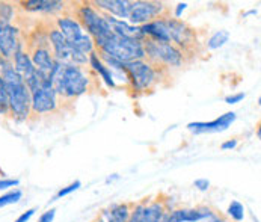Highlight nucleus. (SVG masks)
Returning <instances> with one entry per match:
<instances>
[{
  "label": "nucleus",
  "mask_w": 261,
  "mask_h": 222,
  "mask_svg": "<svg viewBox=\"0 0 261 222\" xmlns=\"http://www.w3.org/2000/svg\"><path fill=\"white\" fill-rule=\"evenodd\" d=\"M79 18L82 20V24H83L82 28L86 29V34L92 38L94 44L98 47L113 35L112 29L109 23L106 21L105 15H101L98 11H95L89 5H83L79 9Z\"/></svg>",
  "instance_id": "20e7f679"
},
{
  "label": "nucleus",
  "mask_w": 261,
  "mask_h": 222,
  "mask_svg": "<svg viewBox=\"0 0 261 222\" xmlns=\"http://www.w3.org/2000/svg\"><path fill=\"white\" fill-rule=\"evenodd\" d=\"M193 186H195L198 190H201V192H207V190L210 189V182H208L207 179H196V180L193 182Z\"/></svg>",
  "instance_id": "7c9ffc66"
},
{
  "label": "nucleus",
  "mask_w": 261,
  "mask_h": 222,
  "mask_svg": "<svg viewBox=\"0 0 261 222\" xmlns=\"http://www.w3.org/2000/svg\"><path fill=\"white\" fill-rule=\"evenodd\" d=\"M94 222H106V221H105V218H101V216H100V218H97Z\"/></svg>",
  "instance_id": "4c0bfd02"
},
{
  "label": "nucleus",
  "mask_w": 261,
  "mask_h": 222,
  "mask_svg": "<svg viewBox=\"0 0 261 222\" xmlns=\"http://www.w3.org/2000/svg\"><path fill=\"white\" fill-rule=\"evenodd\" d=\"M58 108V94L55 92L50 82H45L37 92L32 94V112L48 113Z\"/></svg>",
  "instance_id": "1a4fd4ad"
},
{
  "label": "nucleus",
  "mask_w": 261,
  "mask_h": 222,
  "mask_svg": "<svg viewBox=\"0 0 261 222\" xmlns=\"http://www.w3.org/2000/svg\"><path fill=\"white\" fill-rule=\"evenodd\" d=\"M165 222H183V219H181V209H175L172 212H168Z\"/></svg>",
  "instance_id": "cd10ccee"
},
{
  "label": "nucleus",
  "mask_w": 261,
  "mask_h": 222,
  "mask_svg": "<svg viewBox=\"0 0 261 222\" xmlns=\"http://www.w3.org/2000/svg\"><path fill=\"white\" fill-rule=\"evenodd\" d=\"M35 212H37V209L35 207H32V209H29V210H26V212H23L17 219L14 222H29L32 219V216L35 215Z\"/></svg>",
  "instance_id": "c756f323"
},
{
  "label": "nucleus",
  "mask_w": 261,
  "mask_h": 222,
  "mask_svg": "<svg viewBox=\"0 0 261 222\" xmlns=\"http://www.w3.org/2000/svg\"><path fill=\"white\" fill-rule=\"evenodd\" d=\"M130 212L132 209L128 204L119 203V204H112L111 207H108L101 213V218H105L106 222H128Z\"/></svg>",
  "instance_id": "6ab92c4d"
},
{
  "label": "nucleus",
  "mask_w": 261,
  "mask_h": 222,
  "mask_svg": "<svg viewBox=\"0 0 261 222\" xmlns=\"http://www.w3.org/2000/svg\"><path fill=\"white\" fill-rule=\"evenodd\" d=\"M21 198H23V190H21V189L8 190V192H5L3 195H0V209H3V207H6V206L17 204Z\"/></svg>",
  "instance_id": "4be33fe9"
},
{
  "label": "nucleus",
  "mask_w": 261,
  "mask_h": 222,
  "mask_svg": "<svg viewBox=\"0 0 261 222\" xmlns=\"http://www.w3.org/2000/svg\"><path fill=\"white\" fill-rule=\"evenodd\" d=\"M92 5L98 6V9L109 12L111 17H115V18L118 17V20H124V18H128L132 2H127V0H97Z\"/></svg>",
  "instance_id": "2eb2a0df"
},
{
  "label": "nucleus",
  "mask_w": 261,
  "mask_h": 222,
  "mask_svg": "<svg viewBox=\"0 0 261 222\" xmlns=\"http://www.w3.org/2000/svg\"><path fill=\"white\" fill-rule=\"evenodd\" d=\"M50 85L58 95L74 98L88 91L89 79L77 65H65L56 62L55 70L50 76Z\"/></svg>",
  "instance_id": "f03ea898"
},
{
  "label": "nucleus",
  "mask_w": 261,
  "mask_h": 222,
  "mask_svg": "<svg viewBox=\"0 0 261 222\" xmlns=\"http://www.w3.org/2000/svg\"><path fill=\"white\" fill-rule=\"evenodd\" d=\"M228 39H229V34L226 31H219L210 37L208 42H207V47L210 50H218L222 45H225V42H228Z\"/></svg>",
  "instance_id": "b1692460"
},
{
  "label": "nucleus",
  "mask_w": 261,
  "mask_h": 222,
  "mask_svg": "<svg viewBox=\"0 0 261 222\" xmlns=\"http://www.w3.org/2000/svg\"><path fill=\"white\" fill-rule=\"evenodd\" d=\"M186 8H187V3H178V5H177V8H175V17L178 18V17L181 15V12H183Z\"/></svg>",
  "instance_id": "f704fd0d"
},
{
  "label": "nucleus",
  "mask_w": 261,
  "mask_h": 222,
  "mask_svg": "<svg viewBox=\"0 0 261 222\" xmlns=\"http://www.w3.org/2000/svg\"><path fill=\"white\" fill-rule=\"evenodd\" d=\"M122 68L127 76V80L136 91H147L157 80V73L154 67L144 59L125 62L122 64Z\"/></svg>",
  "instance_id": "0eeeda50"
},
{
  "label": "nucleus",
  "mask_w": 261,
  "mask_h": 222,
  "mask_svg": "<svg viewBox=\"0 0 261 222\" xmlns=\"http://www.w3.org/2000/svg\"><path fill=\"white\" fill-rule=\"evenodd\" d=\"M243 98H245V92H239V94H232V95L225 97V103H228V105H236V103H240Z\"/></svg>",
  "instance_id": "2f4dec72"
},
{
  "label": "nucleus",
  "mask_w": 261,
  "mask_h": 222,
  "mask_svg": "<svg viewBox=\"0 0 261 222\" xmlns=\"http://www.w3.org/2000/svg\"><path fill=\"white\" fill-rule=\"evenodd\" d=\"M20 185V180L17 179H2L0 180V190H6L9 187H17Z\"/></svg>",
  "instance_id": "c85d7f7f"
},
{
  "label": "nucleus",
  "mask_w": 261,
  "mask_h": 222,
  "mask_svg": "<svg viewBox=\"0 0 261 222\" xmlns=\"http://www.w3.org/2000/svg\"><path fill=\"white\" fill-rule=\"evenodd\" d=\"M3 61H5V59H3V58H2V56H0V64H2V62H3Z\"/></svg>",
  "instance_id": "58836bf2"
},
{
  "label": "nucleus",
  "mask_w": 261,
  "mask_h": 222,
  "mask_svg": "<svg viewBox=\"0 0 261 222\" xmlns=\"http://www.w3.org/2000/svg\"><path fill=\"white\" fill-rule=\"evenodd\" d=\"M82 187V182L80 180H75V182H73L71 185L65 186V187H62L55 196H53V200L51 201H56V200H61V198H65V196H68V195H71L73 192H75V190H79Z\"/></svg>",
  "instance_id": "bb28decb"
},
{
  "label": "nucleus",
  "mask_w": 261,
  "mask_h": 222,
  "mask_svg": "<svg viewBox=\"0 0 261 222\" xmlns=\"http://www.w3.org/2000/svg\"><path fill=\"white\" fill-rule=\"evenodd\" d=\"M20 5L26 11L45 12V14H55L65 8V3L58 0H26V2H20Z\"/></svg>",
  "instance_id": "f3484780"
},
{
  "label": "nucleus",
  "mask_w": 261,
  "mask_h": 222,
  "mask_svg": "<svg viewBox=\"0 0 261 222\" xmlns=\"http://www.w3.org/2000/svg\"><path fill=\"white\" fill-rule=\"evenodd\" d=\"M88 62H89V65L94 68V71H97V73L100 74V77L103 79V82H105L109 88H115V86H116V83H115V80H113L112 77V73H111L109 68L103 64V61L98 58V55L95 53V50L89 55Z\"/></svg>",
  "instance_id": "aec40b11"
},
{
  "label": "nucleus",
  "mask_w": 261,
  "mask_h": 222,
  "mask_svg": "<svg viewBox=\"0 0 261 222\" xmlns=\"http://www.w3.org/2000/svg\"><path fill=\"white\" fill-rule=\"evenodd\" d=\"M98 48L101 53L111 56L122 64L132 62V61H141L145 58L142 41H135V39L119 37L115 34L108 41H105Z\"/></svg>",
  "instance_id": "7ed1b4c3"
},
{
  "label": "nucleus",
  "mask_w": 261,
  "mask_h": 222,
  "mask_svg": "<svg viewBox=\"0 0 261 222\" xmlns=\"http://www.w3.org/2000/svg\"><path fill=\"white\" fill-rule=\"evenodd\" d=\"M12 65L15 68V71L21 76L23 80H28L29 77H32L34 74L37 73L34 62L29 56V53H26L23 48H18L12 58Z\"/></svg>",
  "instance_id": "a211bd4d"
},
{
  "label": "nucleus",
  "mask_w": 261,
  "mask_h": 222,
  "mask_svg": "<svg viewBox=\"0 0 261 222\" xmlns=\"http://www.w3.org/2000/svg\"><path fill=\"white\" fill-rule=\"evenodd\" d=\"M116 179H118V174H113V177H109V179H108V183H111V182L116 180Z\"/></svg>",
  "instance_id": "e433bc0d"
},
{
  "label": "nucleus",
  "mask_w": 261,
  "mask_h": 222,
  "mask_svg": "<svg viewBox=\"0 0 261 222\" xmlns=\"http://www.w3.org/2000/svg\"><path fill=\"white\" fill-rule=\"evenodd\" d=\"M18 48H21L18 41V29L9 23L0 21V56L5 61H11Z\"/></svg>",
  "instance_id": "9d476101"
},
{
  "label": "nucleus",
  "mask_w": 261,
  "mask_h": 222,
  "mask_svg": "<svg viewBox=\"0 0 261 222\" xmlns=\"http://www.w3.org/2000/svg\"><path fill=\"white\" fill-rule=\"evenodd\" d=\"M9 113V103H8V92L5 82L0 76V115H8Z\"/></svg>",
  "instance_id": "a878e982"
},
{
  "label": "nucleus",
  "mask_w": 261,
  "mask_h": 222,
  "mask_svg": "<svg viewBox=\"0 0 261 222\" xmlns=\"http://www.w3.org/2000/svg\"><path fill=\"white\" fill-rule=\"evenodd\" d=\"M237 139H229V141H225L224 144L221 145V148L224 150V151H229V150H234V148L237 147Z\"/></svg>",
  "instance_id": "72a5a7b5"
},
{
  "label": "nucleus",
  "mask_w": 261,
  "mask_h": 222,
  "mask_svg": "<svg viewBox=\"0 0 261 222\" xmlns=\"http://www.w3.org/2000/svg\"><path fill=\"white\" fill-rule=\"evenodd\" d=\"M105 18L109 23V26H111V29H112L115 35L130 38V39H135V41H144L145 39L138 26H133V24L124 21V20H118V18L111 17V15H105Z\"/></svg>",
  "instance_id": "ddd939ff"
},
{
  "label": "nucleus",
  "mask_w": 261,
  "mask_h": 222,
  "mask_svg": "<svg viewBox=\"0 0 261 222\" xmlns=\"http://www.w3.org/2000/svg\"><path fill=\"white\" fill-rule=\"evenodd\" d=\"M55 216H56V210H55V209H50V210L44 212V213L39 216L38 222H53L55 221Z\"/></svg>",
  "instance_id": "473e14b6"
},
{
  "label": "nucleus",
  "mask_w": 261,
  "mask_h": 222,
  "mask_svg": "<svg viewBox=\"0 0 261 222\" xmlns=\"http://www.w3.org/2000/svg\"><path fill=\"white\" fill-rule=\"evenodd\" d=\"M0 76L5 82L8 92L9 113L17 121H24L29 118L32 112V95L21 79V76L15 71L11 61H3L0 64Z\"/></svg>",
  "instance_id": "f257e3e1"
},
{
  "label": "nucleus",
  "mask_w": 261,
  "mask_h": 222,
  "mask_svg": "<svg viewBox=\"0 0 261 222\" xmlns=\"http://www.w3.org/2000/svg\"><path fill=\"white\" fill-rule=\"evenodd\" d=\"M14 18V6L6 2H0V21L9 23Z\"/></svg>",
  "instance_id": "393cba45"
},
{
  "label": "nucleus",
  "mask_w": 261,
  "mask_h": 222,
  "mask_svg": "<svg viewBox=\"0 0 261 222\" xmlns=\"http://www.w3.org/2000/svg\"><path fill=\"white\" fill-rule=\"evenodd\" d=\"M144 38L149 37L152 41L159 42H171V35H169V28L166 24V20H154L147 24L139 26Z\"/></svg>",
  "instance_id": "4468645a"
},
{
  "label": "nucleus",
  "mask_w": 261,
  "mask_h": 222,
  "mask_svg": "<svg viewBox=\"0 0 261 222\" xmlns=\"http://www.w3.org/2000/svg\"><path fill=\"white\" fill-rule=\"evenodd\" d=\"M208 222H228V221H225L224 218H221L219 215H216V216H215V218H213L212 221H208Z\"/></svg>",
  "instance_id": "c9c22d12"
},
{
  "label": "nucleus",
  "mask_w": 261,
  "mask_h": 222,
  "mask_svg": "<svg viewBox=\"0 0 261 222\" xmlns=\"http://www.w3.org/2000/svg\"><path fill=\"white\" fill-rule=\"evenodd\" d=\"M56 23L59 28L58 31L65 37V39L70 42V45L73 48L79 50L80 53H83L86 56H89L94 52L95 44H94L92 38L83 31L82 24L77 20L71 18V17H61V18H58Z\"/></svg>",
  "instance_id": "39448f33"
},
{
  "label": "nucleus",
  "mask_w": 261,
  "mask_h": 222,
  "mask_svg": "<svg viewBox=\"0 0 261 222\" xmlns=\"http://www.w3.org/2000/svg\"><path fill=\"white\" fill-rule=\"evenodd\" d=\"M163 9V3L160 2H132L130 6V14H128V21L133 26H142L149 23L152 18H155Z\"/></svg>",
  "instance_id": "6e6552de"
},
{
  "label": "nucleus",
  "mask_w": 261,
  "mask_h": 222,
  "mask_svg": "<svg viewBox=\"0 0 261 222\" xmlns=\"http://www.w3.org/2000/svg\"><path fill=\"white\" fill-rule=\"evenodd\" d=\"M32 62H34V67L37 70L38 73L41 74L45 80L50 82V76L55 70V58L53 55H50L48 48L45 47H37L34 52H32V56H31Z\"/></svg>",
  "instance_id": "f8f14e48"
},
{
  "label": "nucleus",
  "mask_w": 261,
  "mask_h": 222,
  "mask_svg": "<svg viewBox=\"0 0 261 222\" xmlns=\"http://www.w3.org/2000/svg\"><path fill=\"white\" fill-rule=\"evenodd\" d=\"M236 121V112H226L224 115H221L219 118L208 121V122H202V121H196V122H189L187 124V130L195 133V135H201V133H218V132H224L226 130L232 122Z\"/></svg>",
  "instance_id": "9b49d317"
},
{
  "label": "nucleus",
  "mask_w": 261,
  "mask_h": 222,
  "mask_svg": "<svg viewBox=\"0 0 261 222\" xmlns=\"http://www.w3.org/2000/svg\"><path fill=\"white\" fill-rule=\"evenodd\" d=\"M228 216L234 222H243L245 219V206L240 201H231L226 210Z\"/></svg>",
  "instance_id": "5701e85b"
},
{
  "label": "nucleus",
  "mask_w": 261,
  "mask_h": 222,
  "mask_svg": "<svg viewBox=\"0 0 261 222\" xmlns=\"http://www.w3.org/2000/svg\"><path fill=\"white\" fill-rule=\"evenodd\" d=\"M166 24L169 28L171 41L177 42L181 47H186L192 39V31L187 28L186 23H183L178 18H169V20H166Z\"/></svg>",
  "instance_id": "dca6fc26"
},
{
  "label": "nucleus",
  "mask_w": 261,
  "mask_h": 222,
  "mask_svg": "<svg viewBox=\"0 0 261 222\" xmlns=\"http://www.w3.org/2000/svg\"><path fill=\"white\" fill-rule=\"evenodd\" d=\"M168 210L160 201H152L145 204L144 210V219L142 222H165Z\"/></svg>",
  "instance_id": "412c9836"
},
{
  "label": "nucleus",
  "mask_w": 261,
  "mask_h": 222,
  "mask_svg": "<svg viewBox=\"0 0 261 222\" xmlns=\"http://www.w3.org/2000/svg\"><path fill=\"white\" fill-rule=\"evenodd\" d=\"M144 52L152 64H162L168 67H180L183 62V53L171 42H159L152 39H144ZM151 64V65H152Z\"/></svg>",
  "instance_id": "423d86ee"
}]
</instances>
